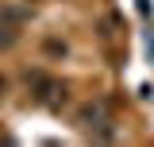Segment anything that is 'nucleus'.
<instances>
[{
	"label": "nucleus",
	"mask_w": 154,
	"mask_h": 147,
	"mask_svg": "<svg viewBox=\"0 0 154 147\" xmlns=\"http://www.w3.org/2000/svg\"><path fill=\"white\" fill-rule=\"evenodd\" d=\"M77 120H81V128H85V132H93L96 139H112V136H116V132H112V109H108L104 97H96L93 105H85Z\"/></svg>",
	"instance_id": "nucleus-1"
},
{
	"label": "nucleus",
	"mask_w": 154,
	"mask_h": 147,
	"mask_svg": "<svg viewBox=\"0 0 154 147\" xmlns=\"http://www.w3.org/2000/svg\"><path fill=\"white\" fill-rule=\"evenodd\" d=\"M0 19L12 23V27H19V23L31 19V12H27V8H16V4H0Z\"/></svg>",
	"instance_id": "nucleus-2"
},
{
	"label": "nucleus",
	"mask_w": 154,
	"mask_h": 147,
	"mask_svg": "<svg viewBox=\"0 0 154 147\" xmlns=\"http://www.w3.org/2000/svg\"><path fill=\"white\" fill-rule=\"evenodd\" d=\"M12 43H16V27L0 19V47H12Z\"/></svg>",
	"instance_id": "nucleus-3"
},
{
	"label": "nucleus",
	"mask_w": 154,
	"mask_h": 147,
	"mask_svg": "<svg viewBox=\"0 0 154 147\" xmlns=\"http://www.w3.org/2000/svg\"><path fill=\"white\" fill-rule=\"evenodd\" d=\"M46 51H50V54H66V43H58V39H46Z\"/></svg>",
	"instance_id": "nucleus-4"
},
{
	"label": "nucleus",
	"mask_w": 154,
	"mask_h": 147,
	"mask_svg": "<svg viewBox=\"0 0 154 147\" xmlns=\"http://www.w3.org/2000/svg\"><path fill=\"white\" fill-rule=\"evenodd\" d=\"M0 93H4V77H0Z\"/></svg>",
	"instance_id": "nucleus-5"
}]
</instances>
